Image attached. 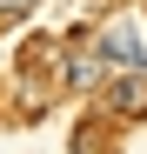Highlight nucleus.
<instances>
[{"mask_svg":"<svg viewBox=\"0 0 147 154\" xmlns=\"http://www.w3.org/2000/svg\"><path fill=\"white\" fill-rule=\"evenodd\" d=\"M34 7H40V0H0V20H27Z\"/></svg>","mask_w":147,"mask_h":154,"instance_id":"4","label":"nucleus"},{"mask_svg":"<svg viewBox=\"0 0 147 154\" xmlns=\"http://www.w3.org/2000/svg\"><path fill=\"white\" fill-rule=\"evenodd\" d=\"M100 60H107V74H140L147 67V47H140L134 27H107L100 34Z\"/></svg>","mask_w":147,"mask_h":154,"instance_id":"2","label":"nucleus"},{"mask_svg":"<svg viewBox=\"0 0 147 154\" xmlns=\"http://www.w3.org/2000/svg\"><path fill=\"white\" fill-rule=\"evenodd\" d=\"M100 107L114 121H140L147 114V67L140 74H107V81H100Z\"/></svg>","mask_w":147,"mask_h":154,"instance_id":"1","label":"nucleus"},{"mask_svg":"<svg viewBox=\"0 0 147 154\" xmlns=\"http://www.w3.org/2000/svg\"><path fill=\"white\" fill-rule=\"evenodd\" d=\"M107 81V60H100V47H94L87 34H74V54H67V87L74 94H94Z\"/></svg>","mask_w":147,"mask_h":154,"instance_id":"3","label":"nucleus"}]
</instances>
